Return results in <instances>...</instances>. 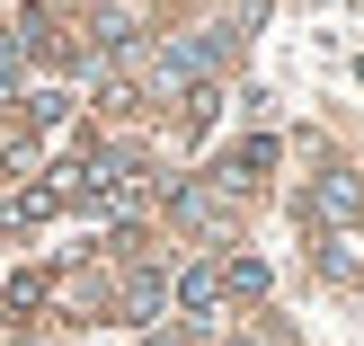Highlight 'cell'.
Masks as SVG:
<instances>
[{
    "mask_svg": "<svg viewBox=\"0 0 364 346\" xmlns=\"http://www.w3.org/2000/svg\"><path fill=\"white\" fill-rule=\"evenodd\" d=\"M311 213H320V222H347V213H355V178H320V187H311Z\"/></svg>",
    "mask_w": 364,
    "mask_h": 346,
    "instance_id": "cell-1",
    "label": "cell"
},
{
    "mask_svg": "<svg viewBox=\"0 0 364 346\" xmlns=\"http://www.w3.org/2000/svg\"><path fill=\"white\" fill-rule=\"evenodd\" d=\"M178 302H187V311H213V302H223V276H213V266H187V276H178Z\"/></svg>",
    "mask_w": 364,
    "mask_h": 346,
    "instance_id": "cell-2",
    "label": "cell"
},
{
    "mask_svg": "<svg viewBox=\"0 0 364 346\" xmlns=\"http://www.w3.org/2000/svg\"><path fill=\"white\" fill-rule=\"evenodd\" d=\"M267 160H276V142H267V134H258V142H240V151H231V169H223V187H249Z\"/></svg>",
    "mask_w": 364,
    "mask_h": 346,
    "instance_id": "cell-3",
    "label": "cell"
},
{
    "mask_svg": "<svg viewBox=\"0 0 364 346\" xmlns=\"http://www.w3.org/2000/svg\"><path fill=\"white\" fill-rule=\"evenodd\" d=\"M160 293H169L160 276H134V284H124V302H134V320H151V311H160Z\"/></svg>",
    "mask_w": 364,
    "mask_h": 346,
    "instance_id": "cell-4",
    "label": "cell"
},
{
    "mask_svg": "<svg viewBox=\"0 0 364 346\" xmlns=\"http://www.w3.org/2000/svg\"><path fill=\"white\" fill-rule=\"evenodd\" d=\"M27 116H36V124H63V116H71V98H63V89H36V107H27Z\"/></svg>",
    "mask_w": 364,
    "mask_h": 346,
    "instance_id": "cell-5",
    "label": "cell"
},
{
    "mask_svg": "<svg viewBox=\"0 0 364 346\" xmlns=\"http://www.w3.org/2000/svg\"><path fill=\"white\" fill-rule=\"evenodd\" d=\"M223 284H231V293H267V266H258V258H240V266H231Z\"/></svg>",
    "mask_w": 364,
    "mask_h": 346,
    "instance_id": "cell-6",
    "label": "cell"
},
{
    "mask_svg": "<svg viewBox=\"0 0 364 346\" xmlns=\"http://www.w3.org/2000/svg\"><path fill=\"white\" fill-rule=\"evenodd\" d=\"M151 346H169V337H151Z\"/></svg>",
    "mask_w": 364,
    "mask_h": 346,
    "instance_id": "cell-7",
    "label": "cell"
}]
</instances>
